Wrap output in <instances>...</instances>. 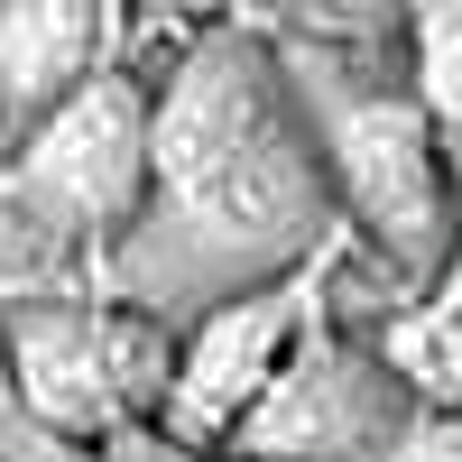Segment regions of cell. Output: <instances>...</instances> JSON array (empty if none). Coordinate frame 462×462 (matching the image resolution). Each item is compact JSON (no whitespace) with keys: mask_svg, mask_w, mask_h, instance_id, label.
<instances>
[{"mask_svg":"<svg viewBox=\"0 0 462 462\" xmlns=\"http://www.w3.org/2000/svg\"><path fill=\"white\" fill-rule=\"evenodd\" d=\"M213 462H241V453H213Z\"/></svg>","mask_w":462,"mask_h":462,"instance_id":"obj_13","label":"cell"},{"mask_svg":"<svg viewBox=\"0 0 462 462\" xmlns=\"http://www.w3.org/2000/svg\"><path fill=\"white\" fill-rule=\"evenodd\" d=\"M139 213H148V84L111 65L0 158V305L74 296L84 268H111Z\"/></svg>","mask_w":462,"mask_h":462,"instance_id":"obj_2","label":"cell"},{"mask_svg":"<svg viewBox=\"0 0 462 462\" xmlns=\"http://www.w3.org/2000/svg\"><path fill=\"white\" fill-rule=\"evenodd\" d=\"M444 176H453V213H462V139H444Z\"/></svg>","mask_w":462,"mask_h":462,"instance_id":"obj_12","label":"cell"},{"mask_svg":"<svg viewBox=\"0 0 462 462\" xmlns=\"http://www.w3.org/2000/svg\"><path fill=\"white\" fill-rule=\"evenodd\" d=\"M379 370L407 389V407H435V416H462V305H435L416 296L379 324Z\"/></svg>","mask_w":462,"mask_h":462,"instance_id":"obj_8","label":"cell"},{"mask_svg":"<svg viewBox=\"0 0 462 462\" xmlns=\"http://www.w3.org/2000/svg\"><path fill=\"white\" fill-rule=\"evenodd\" d=\"M0 158H10V139H0Z\"/></svg>","mask_w":462,"mask_h":462,"instance_id":"obj_14","label":"cell"},{"mask_svg":"<svg viewBox=\"0 0 462 462\" xmlns=\"http://www.w3.org/2000/svg\"><path fill=\"white\" fill-rule=\"evenodd\" d=\"M398 426H407V389L379 370L370 342L333 333L315 315L222 453H241V462H389Z\"/></svg>","mask_w":462,"mask_h":462,"instance_id":"obj_6","label":"cell"},{"mask_svg":"<svg viewBox=\"0 0 462 462\" xmlns=\"http://www.w3.org/2000/svg\"><path fill=\"white\" fill-rule=\"evenodd\" d=\"M130 56L121 10H84V0H0V139H28L47 111Z\"/></svg>","mask_w":462,"mask_h":462,"instance_id":"obj_7","label":"cell"},{"mask_svg":"<svg viewBox=\"0 0 462 462\" xmlns=\"http://www.w3.org/2000/svg\"><path fill=\"white\" fill-rule=\"evenodd\" d=\"M0 352H10V398L65 444H111L158 426L176 333L121 296H19L0 305Z\"/></svg>","mask_w":462,"mask_h":462,"instance_id":"obj_4","label":"cell"},{"mask_svg":"<svg viewBox=\"0 0 462 462\" xmlns=\"http://www.w3.org/2000/svg\"><path fill=\"white\" fill-rule=\"evenodd\" d=\"M426 296H435V305H462V231H453V250H444V268H435Z\"/></svg>","mask_w":462,"mask_h":462,"instance_id":"obj_11","label":"cell"},{"mask_svg":"<svg viewBox=\"0 0 462 462\" xmlns=\"http://www.w3.org/2000/svg\"><path fill=\"white\" fill-rule=\"evenodd\" d=\"M407 93L444 139H462V10H416L407 19Z\"/></svg>","mask_w":462,"mask_h":462,"instance_id":"obj_9","label":"cell"},{"mask_svg":"<svg viewBox=\"0 0 462 462\" xmlns=\"http://www.w3.org/2000/svg\"><path fill=\"white\" fill-rule=\"evenodd\" d=\"M315 315H324V268H296V278H268L250 296L204 305V315L185 324V342H176V370H167V407H158L167 444L213 462L241 435V416L268 398V379L287 370L296 333Z\"/></svg>","mask_w":462,"mask_h":462,"instance_id":"obj_5","label":"cell"},{"mask_svg":"<svg viewBox=\"0 0 462 462\" xmlns=\"http://www.w3.org/2000/svg\"><path fill=\"white\" fill-rule=\"evenodd\" d=\"M305 102V139H315V167H324V195L333 213H352V231L389 259L398 296L416 305L435 287V268L453 250V176H444V130L416 111V93H389V84H342V74H305L287 84Z\"/></svg>","mask_w":462,"mask_h":462,"instance_id":"obj_3","label":"cell"},{"mask_svg":"<svg viewBox=\"0 0 462 462\" xmlns=\"http://www.w3.org/2000/svg\"><path fill=\"white\" fill-rule=\"evenodd\" d=\"M324 167L296 121L287 65L250 28H195L167 84H148V213L111 250V287L139 315L222 305L268 278L315 268L324 241Z\"/></svg>","mask_w":462,"mask_h":462,"instance_id":"obj_1","label":"cell"},{"mask_svg":"<svg viewBox=\"0 0 462 462\" xmlns=\"http://www.w3.org/2000/svg\"><path fill=\"white\" fill-rule=\"evenodd\" d=\"M389 462H462V416H435V407H407V426H398Z\"/></svg>","mask_w":462,"mask_h":462,"instance_id":"obj_10","label":"cell"}]
</instances>
